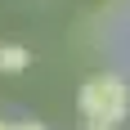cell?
<instances>
[{
    "mask_svg": "<svg viewBox=\"0 0 130 130\" xmlns=\"http://www.w3.org/2000/svg\"><path fill=\"white\" fill-rule=\"evenodd\" d=\"M27 67H31V50L18 45V40H0V72L5 76H18Z\"/></svg>",
    "mask_w": 130,
    "mask_h": 130,
    "instance_id": "7a4b0ae2",
    "label": "cell"
},
{
    "mask_svg": "<svg viewBox=\"0 0 130 130\" xmlns=\"http://www.w3.org/2000/svg\"><path fill=\"white\" fill-rule=\"evenodd\" d=\"M76 108H81V117L121 126L126 112H130V85H126V76H121V72H94V76L81 85Z\"/></svg>",
    "mask_w": 130,
    "mask_h": 130,
    "instance_id": "6da1fadb",
    "label": "cell"
},
{
    "mask_svg": "<svg viewBox=\"0 0 130 130\" xmlns=\"http://www.w3.org/2000/svg\"><path fill=\"white\" fill-rule=\"evenodd\" d=\"M0 130H9V121H0Z\"/></svg>",
    "mask_w": 130,
    "mask_h": 130,
    "instance_id": "5b68a950",
    "label": "cell"
},
{
    "mask_svg": "<svg viewBox=\"0 0 130 130\" xmlns=\"http://www.w3.org/2000/svg\"><path fill=\"white\" fill-rule=\"evenodd\" d=\"M9 130H50V126H45V121H13Z\"/></svg>",
    "mask_w": 130,
    "mask_h": 130,
    "instance_id": "277c9868",
    "label": "cell"
},
{
    "mask_svg": "<svg viewBox=\"0 0 130 130\" xmlns=\"http://www.w3.org/2000/svg\"><path fill=\"white\" fill-rule=\"evenodd\" d=\"M81 130H117L112 121H94V117H81Z\"/></svg>",
    "mask_w": 130,
    "mask_h": 130,
    "instance_id": "3957f363",
    "label": "cell"
}]
</instances>
